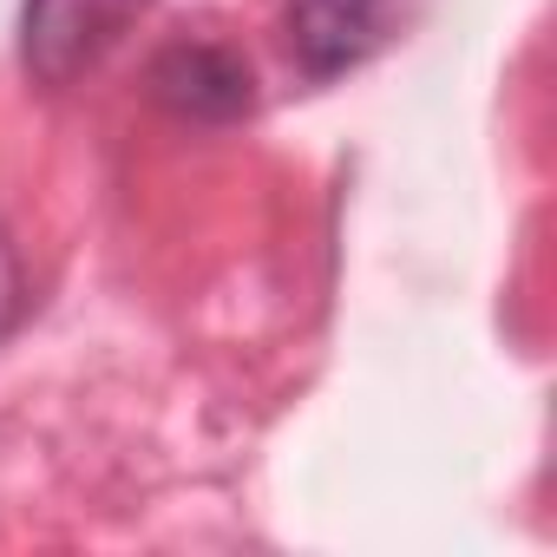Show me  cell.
Returning a JSON list of instances; mask_svg holds the SVG:
<instances>
[{
	"label": "cell",
	"instance_id": "1",
	"mask_svg": "<svg viewBox=\"0 0 557 557\" xmlns=\"http://www.w3.org/2000/svg\"><path fill=\"white\" fill-rule=\"evenodd\" d=\"M138 8L145 0H27V14H21L27 73L40 86H73L119 47V34L132 27Z\"/></svg>",
	"mask_w": 557,
	"mask_h": 557
},
{
	"label": "cell",
	"instance_id": "2",
	"mask_svg": "<svg viewBox=\"0 0 557 557\" xmlns=\"http://www.w3.org/2000/svg\"><path fill=\"white\" fill-rule=\"evenodd\" d=\"M151 92H158L177 119L230 125V119L249 112V66H243L230 47L184 40V47L158 53V66H151Z\"/></svg>",
	"mask_w": 557,
	"mask_h": 557
},
{
	"label": "cell",
	"instance_id": "3",
	"mask_svg": "<svg viewBox=\"0 0 557 557\" xmlns=\"http://www.w3.org/2000/svg\"><path fill=\"white\" fill-rule=\"evenodd\" d=\"M381 21L387 0H289V53L302 60V73L335 79L374 53Z\"/></svg>",
	"mask_w": 557,
	"mask_h": 557
},
{
	"label": "cell",
	"instance_id": "4",
	"mask_svg": "<svg viewBox=\"0 0 557 557\" xmlns=\"http://www.w3.org/2000/svg\"><path fill=\"white\" fill-rule=\"evenodd\" d=\"M14 315H21V269H14V249L0 243V335H8Z\"/></svg>",
	"mask_w": 557,
	"mask_h": 557
}]
</instances>
